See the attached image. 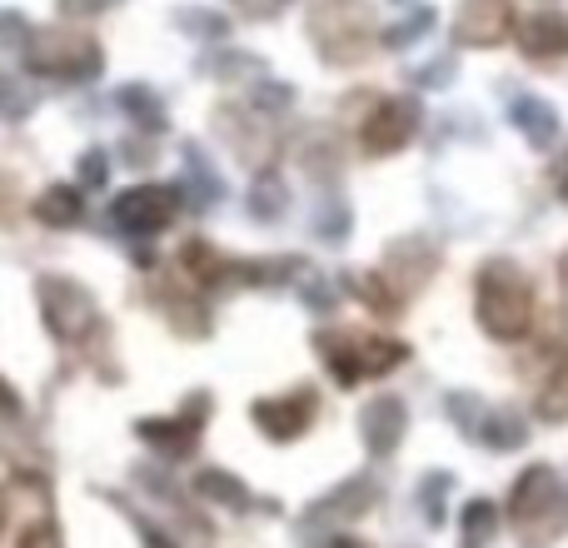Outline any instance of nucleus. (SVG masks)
I'll list each match as a JSON object with an SVG mask.
<instances>
[{
  "instance_id": "9",
  "label": "nucleus",
  "mask_w": 568,
  "mask_h": 548,
  "mask_svg": "<svg viewBox=\"0 0 568 548\" xmlns=\"http://www.w3.org/2000/svg\"><path fill=\"white\" fill-rule=\"evenodd\" d=\"M514 26H519V16H514L509 0H459V10L449 20V35L454 45L494 50L504 40H514Z\"/></svg>"
},
{
  "instance_id": "27",
  "label": "nucleus",
  "mask_w": 568,
  "mask_h": 548,
  "mask_svg": "<svg viewBox=\"0 0 568 548\" xmlns=\"http://www.w3.org/2000/svg\"><path fill=\"white\" fill-rule=\"evenodd\" d=\"M479 439L494 444V449H514V444H524V424L514 414H494V419H484Z\"/></svg>"
},
{
  "instance_id": "26",
  "label": "nucleus",
  "mask_w": 568,
  "mask_h": 548,
  "mask_svg": "<svg viewBox=\"0 0 568 548\" xmlns=\"http://www.w3.org/2000/svg\"><path fill=\"white\" fill-rule=\"evenodd\" d=\"M115 100H120V110H125L130 120H140L145 130H160V120H165V115H160L155 90H150V85H125Z\"/></svg>"
},
{
  "instance_id": "7",
  "label": "nucleus",
  "mask_w": 568,
  "mask_h": 548,
  "mask_svg": "<svg viewBox=\"0 0 568 548\" xmlns=\"http://www.w3.org/2000/svg\"><path fill=\"white\" fill-rule=\"evenodd\" d=\"M40 294V314H45V329L55 334L60 344H80L90 329H100L95 300H90L85 284L65 280V274H50V280L36 284Z\"/></svg>"
},
{
  "instance_id": "4",
  "label": "nucleus",
  "mask_w": 568,
  "mask_h": 548,
  "mask_svg": "<svg viewBox=\"0 0 568 548\" xmlns=\"http://www.w3.org/2000/svg\"><path fill=\"white\" fill-rule=\"evenodd\" d=\"M314 349L329 364L334 384H344V389H354L359 379H379V374L399 369L409 359V344L404 339H389V334H349V329L320 334Z\"/></svg>"
},
{
  "instance_id": "36",
  "label": "nucleus",
  "mask_w": 568,
  "mask_h": 548,
  "mask_svg": "<svg viewBox=\"0 0 568 548\" xmlns=\"http://www.w3.org/2000/svg\"><path fill=\"white\" fill-rule=\"evenodd\" d=\"M0 529H6V494H0Z\"/></svg>"
},
{
  "instance_id": "37",
  "label": "nucleus",
  "mask_w": 568,
  "mask_h": 548,
  "mask_svg": "<svg viewBox=\"0 0 568 548\" xmlns=\"http://www.w3.org/2000/svg\"><path fill=\"white\" fill-rule=\"evenodd\" d=\"M334 548H354V544H334Z\"/></svg>"
},
{
  "instance_id": "22",
  "label": "nucleus",
  "mask_w": 568,
  "mask_h": 548,
  "mask_svg": "<svg viewBox=\"0 0 568 548\" xmlns=\"http://www.w3.org/2000/svg\"><path fill=\"white\" fill-rule=\"evenodd\" d=\"M195 494H205V499H215V504H225V509H245L250 504V489L235 479L230 469H205L195 479Z\"/></svg>"
},
{
  "instance_id": "31",
  "label": "nucleus",
  "mask_w": 568,
  "mask_h": 548,
  "mask_svg": "<svg viewBox=\"0 0 568 548\" xmlns=\"http://www.w3.org/2000/svg\"><path fill=\"white\" fill-rule=\"evenodd\" d=\"M294 100V90L290 85H260V95L250 100V105L260 110V115H275V110H284Z\"/></svg>"
},
{
  "instance_id": "25",
  "label": "nucleus",
  "mask_w": 568,
  "mask_h": 548,
  "mask_svg": "<svg viewBox=\"0 0 568 548\" xmlns=\"http://www.w3.org/2000/svg\"><path fill=\"white\" fill-rule=\"evenodd\" d=\"M284 205H290V195H284L280 175H260L255 185H250V210H255V220H280Z\"/></svg>"
},
{
  "instance_id": "30",
  "label": "nucleus",
  "mask_w": 568,
  "mask_h": 548,
  "mask_svg": "<svg viewBox=\"0 0 568 548\" xmlns=\"http://www.w3.org/2000/svg\"><path fill=\"white\" fill-rule=\"evenodd\" d=\"M0 45H16V50L30 45V26L20 10H6V16H0Z\"/></svg>"
},
{
  "instance_id": "14",
  "label": "nucleus",
  "mask_w": 568,
  "mask_h": 548,
  "mask_svg": "<svg viewBox=\"0 0 568 548\" xmlns=\"http://www.w3.org/2000/svg\"><path fill=\"white\" fill-rule=\"evenodd\" d=\"M404 424H409V409H404V399H394V394H379V399H369V404H364V414H359L364 449H369L374 459H389V454L399 449V439H404Z\"/></svg>"
},
{
  "instance_id": "29",
  "label": "nucleus",
  "mask_w": 568,
  "mask_h": 548,
  "mask_svg": "<svg viewBox=\"0 0 568 548\" xmlns=\"http://www.w3.org/2000/svg\"><path fill=\"white\" fill-rule=\"evenodd\" d=\"M105 175H110L105 150H85V155H80V180H85V190H100L105 185Z\"/></svg>"
},
{
  "instance_id": "19",
  "label": "nucleus",
  "mask_w": 568,
  "mask_h": 548,
  "mask_svg": "<svg viewBox=\"0 0 568 548\" xmlns=\"http://www.w3.org/2000/svg\"><path fill=\"white\" fill-rule=\"evenodd\" d=\"M36 220L40 225H55V230H70L85 220V200H80L75 185H45L36 200Z\"/></svg>"
},
{
  "instance_id": "16",
  "label": "nucleus",
  "mask_w": 568,
  "mask_h": 548,
  "mask_svg": "<svg viewBox=\"0 0 568 548\" xmlns=\"http://www.w3.org/2000/svg\"><path fill=\"white\" fill-rule=\"evenodd\" d=\"M374 504V479H344L334 494H324V504H314L304 514V524H349L359 514H369Z\"/></svg>"
},
{
  "instance_id": "34",
  "label": "nucleus",
  "mask_w": 568,
  "mask_h": 548,
  "mask_svg": "<svg viewBox=\"0 0 568 548\" xmlns=\"http://www.w3.org/2000/svg\"><path fill=\"white\" fill-rule=\"evenodd\" d=\"M0 414H20V399H16V389H10L6 379H0Z\"/></svg>"
},
{
  "instance_id": "18",
  "label": "nucleus",
  "mask_w": 568,
  "mask_h": 548,
  "mask_svg": "<svg viewBox=\"0 0 568 548\" xmlns=\"http://www.w3.org/2000/svg\"><path fill=\"white\" fill-rule=\"evenodd\" d=\"M514 125L524 130V140H529L534 150H549L554 140H559V115H554L539 95H519V100H514Z\"/></svg>"
},
{
  "instance_id": "5",
  "label": "nucleus",
  "mask_w": 568,
  "mask_h": 548,
  "mask_svg": "<svg viewBox=\"0 0 568 548\" xmlns=\"http://www.w3.org/2000/svg\"><path fill=\"white\" fill-rule=\"evenodd\" d=\"M26 60L36 75L50 80H95L105 70V50L90 30L80 26H50V30H30Z\"/></svg>"
},
{
  "instance_id": "21",
  "label": "nucleus",
  "mask_w": 568,
  "mask_h": 548,
  "mask_svg": "<svg viewBox=\"0 0 568 548\" xmlns=\"http://www.w3.org/2000/svg\"><path fill=\"white\" fill-rule=\"evenodd\" d=\"M534 409H539V419L544 424H564L568 419V349L554 359V369H549V379H544V389H539V399H534Z\"/></svg>"
},
{
  "instance_id": "13",
  "label": "nucleus",
  "mask_w": 568,
  "mask_h": 548,
  "mask_svg": "<svg viewBox=\"0 0 568 548\" xmlns=\"http://www.w3.org/2000/svg\"><path fill=\"white\" fill-rule=\"evenodd\" d=\"M384 260H389V265H384V274H389V284H394L399 294L424 290V284L434 280V270H439V250H434V240H424V235L394 240Z\"/></svg>"
},
{
  "instance_id": "8",
  "label": "nucleus",
  "mask_w": 568,
  "mask_h": 548,
  "mask_svg": "<svg viewBox=\"0 0 568 548\" xmlns=\"http://www.w3.org/2000/svg\"><path fill=\"white\" fill-rule=\"evenodd\" d=\"M180 210V185H160V180H145V185H130L125 195L110 205L115 225L125 235H160V230L175 220Z\"/></svg>"
},
{
  "instance_id": "32",
  "label": "nucleus",
  "mask_w": 568,
  "mask_h": 548,
  "mask_svg": "<svg viewBox=\"0 0 568 548\" xmlns=\"http://www.w3.org/2000/svg\"><path fill=\"white\" fill-rule=\"evenodd\" d=\"M20 548H65V544H60V529H55V524H30V529H26V539H20Z\"/></svg>"
},
{
  "instance_id": "6",
  "label": "nucleus",
  "mask_w": 568,
  "mask_h": 548,
  "mask_svg": "<svg viewBox=\"0 0 568 548\" xmlns=\"http://www.w3.org/2000/svg\"><path fill=\"white\" fill-rule=\"evenodd\" d=\"M419 120H424L419 100H409V95H379V90H374L369 105H364V115L354 120V140H359V150L369 160L399 155V150L414 140Z\"/></svg>"
},
{
  "instance_id": "23",
  "label": "nucleus",
  "mask_w": 568,
  "mask_h": 548,
  "mask_svg": "<svg viewBox=\"0 0 568 548\" xmlns=\"http://www.w3.org/2000/svg\"><path fill=\"white\" fill-rule=\"evenodd\" d=\"M494 534H499V509L489 499H474L464 509V548H484Z\"/></svg>"
},
{
  "instance_id": "1",
  "label": "nucleus",
  "mask_w": 568,
  "mask_h": 548,
  "mask_svg": "<svg viewBox=\"0 0 568 548\" xmlns=\"http://www.w3.org/2000/svg\"><path fill=\"white\" fill-rule=\"evenodd\" d=\"M474 314H479L484 334L499 344H519L529 339L534 329V280L524 274L514 260H484L479 274H474Z\"/></svg>"
},
{
  "instance_id": "12",
  "label": "nucleus",
  "mask_w": 568,
  "mask_h": 548,
  "mask_svg": "<svg viewBox=\"0 0 568 548\" xmlns=\"http://www.w3.org/2000/svg\"><path fill=\"white\" fill-rule=\"evenodd\" d=\"M180 270H185V280L195 284V290H225V284L245 280V265H240L235 255H225L220 245H210V240H185L180 245Z\"/></svg>"
},
{
  "instance_id": "28",
  "label": "nucleus",
  "mask_w": 568,
  "mask_h": 548,
  "mask_svg": "<svg viewBox=\"0 0 568 548\" xmlns=\"http://www.w3.org/2000/svg\"><path fill=\"white\" fill-rule=\"evenodd\" d=\"M429 26H434V10H414V16H409V26H394V30H384L379 40H384V45H394V50H399V45H414V40H419Z\"/></svg>"
},
{
  "instance_id": "2",
  "label": "nucleus",
  "mask_w": 568,
  "mask_h": 548,
  "mask_svg": "<svg viewBox=\"0 0 568 548\" xmlns=\"http://www.w3.org/2000/svg\"><path fill=\"white\" fill-rule=\"evenodd\" d=\"M310 40L324 55V65H364L379 45V16H374L369 0H314Z\"/></svg>"
},
{
  "instance_id": "35",
  "label": "nucleus",
  "mask_w": 568,
  "mask_h": 548,
  "mask_svg": "<svg viewBox=\"0 0 568 548\" xmlns=\"http://www.w3.org/2000/svg\"><path fill=\"white\" fill-rule=\"evenodd\" d=\"M559 195H564V205H568V170L559 175Z\"/></svg>"
},
{
  "instance_id": "33",
  "label": "nucleus",
  "mask_w": 568,
  "mask_h": 548,
  "mask_svg": "<svg viewBox=\"0 0 568 548\" xmlns=\"http://www.w3.org/2000/svg\"><path fill=\"white\" fill-rule=\"evenodd\" d=\"M110 0H55V10H60V20H85V16H100Z\"/></svg>"
},
{
  "instance_id": "10",
  "label": "nucleus",
  "mask_w": 568,
  "mask_h": 548,
  "mask_svg": "<svg viewBox=\"0 0 568 548\" xmlns=\"http://www.w3.org/2000/svg\"><path fill=\"white\" fill-rule=\"evenodd\" d=\"M255 424L265 439L275 444H294L300 434H310L314 414H320V399L314 389H290V394H270V399H255Z\"/></svg>"
},
{
  "instance_id": "15",
  "label": "nucleus",
  "mask_w": 568,
  "mask_h": 548,
  "mask_svg": "<svg viewBox=\"0 0 568 548\" xmlns=\"http://www.w3.org/2000/svg\"><path fill=\"white\" fill-rule=\"evenodd\" d=\"M514 40H519V50L529 60L554 65V60L568 55V16H559V10H534V16H524L514 26Z\"/></svg>"
},
{
  "instance_id": "20",
  "label": "nucleus",
  "mask_w": 568,
  "mask_h": 548,
  "mask_svg": "<svg viewBox=\"0 0 568 548\" xmlns=\"http://www.w3.org/2000/svg\"><path fill=\"white\" fill-rule=\"evenodd\" d=\"M349 290L359 294V304H369L379 319H394V314L404 309V294L389 284V274L369 270V274H349Z\"/></svg>"
},
{
  "instance_id": "24",
  "label": "nucleus",
  "mask_w": 568,
  "mask_h": 548,
  "mask_svg": "<svg viewBox=\"0 0 568 548\" xmlns=\"http://www.w3.org/2000/svg\"><path fill=\"white\" fill-rule=\"evenodd\" d=\"M30 110H36V90H30V80H20V75H0V120H26Z\"/></svg>"
},
{
  "instance_id": "3",
  "label": "nucleus",
  "mask_w": 568,
  "mask_h": 548,
  "mask_svg": "<svg viewBox=\"0 0 568 548\" xmlns=\"http://www.w3.org/2000/svg\"><path fill=\"white\" fill-rule=\"evenodd\" d=\"M509 524L519 529V539H534V544H554L568 529V484L559 479L554 464H529L514 479Z\"/></svg>"
},
{
  "instance_id": "11",
  "label": "nucleus",
  "mask_w": 568,
  "mask_h": 548,
  "mask_svg": "<svg viewBox=\"0 0 568 548\" xmlns=\"http://www.w3.org/2000/svg\"><path fill=\"white\" fill-rule=\"evenodd\" d=\"M215 130L230 140V150H235L240 160H250V165H260V160L275 155L265 115H260L250 100H240V105H220V110H215Z\"/></svg>"
},
{
  "instance_id": "17",
  "label": "nucleus",
  "mask_w": 568,
  "mask_h": 548,
  "mask_svg": "<svg viewBox=\"0 0 568 548\" xmlns=\"http://www.w3.org/2000/svg\"><path fill=\"white\" fill-rule=\"evenodd\" d=\"M135 434L150 444V449L165 454V459H190V454H195V444H200V429L185 419V414H175V419H165V424L145 419Z\"/></svg>"
}]
</instances>
